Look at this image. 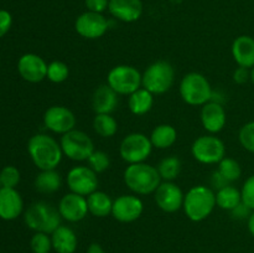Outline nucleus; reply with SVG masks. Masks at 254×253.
<instances>
[{
  "instance_id": "b1692460",
  "label": "nucleus",
  "mask_w": 254,
  "mask_h": 253,
  "mask_svg": "<svg viewBox=\"0 0 254 253\" xmlns=\"http://www.w3.org/2000/svg\"><path fill=\"white\" fill-rule=\"evenodd\" d=\"M61 185L62 178L56 169L41 170V173L37 174L36 179H35V189L44 195L57 192L61 189Z\"/></svg>"
},
{
  "instance_id": "f704fd0d",
  "label": "nucleus",
  "mask_w": 254,
  "mask_h": 253,
  "mask_svg": "<svg viewBox=\"0 0 254 253\" xmlns=\"http://www.w3.org/2000/svg\"><path fill=\"white\" fill-rule=\"evenodd\" d=\"M238 139L246 150L254 154V121L248 122L240 129Z\"/></svg>"
},
{
  "instance_id": "4c0bfd02",
  "label": "nucleus",
  "mask_w": 254,
  "mask_h": 253,
  "mask_svg": "<svg viewBox=\"0 0 254 253\" xmlns=\"http://www.w3.org/2000/svg\"><path fill=\"white\" fill-rule=\"evenodd\" d=\"M84 4H86L88 11L102 14V12L108 9L109 0H84Z\"/></svg>"
},
{
  "instance_id": "72a5a7b5",
  "label": "nucleus",
  "mask_w": 254,
  "mask_h": 253,
  "mask_svg": "<svg viewBox=\"0 0 254 253\" xmlns=\"http://www.w3.org/2000/svg\"><path fill=\"white\" fill-rule=\"evenodd\" d=\"M30 247L34 253H50L52 248V241L49 233L36 232L30 241Z\"/></svg>"
},
{
  "instance_id": "c9c22d12",
  "label": "nucleus",
  "mask_w": 254,
  "mask_h": 253,
  "mask_svg": "<svg viewBox=\"0 0 254 253\" xmlns=\"http://www.w3.org/2000/svg\"><path fill=\"white\" fill-rule=\"evenodd\" d=\"M0 183L1 188L15 189V186L20 183V171L15 166H5L0 171Z\"/></svg>"
},
{
  "instance_id": "a878e982",
  "label": "nucleus",
  "mask_w": 254,
  "mask_h": 253,
  "mask_svg": "<svg viewBox=\"0 0 254 253\" xmlns=\"http://www.w3.org/2000/svg\"><path fill=\"white\" fill-rule=\"evenodd\" d=\"M153 104L154 94L143 87L131 93L128 99L129 109L135 116H144L148 112H150V109L153 108Z\"/></svg>"
},
{
  "instance_id": "6e6552de",
  "label": "nucleus",
  "mask_w": 254,
  "mask_h": 253,
  "mask_svg": "<svg viewBox=\"0 0 254 253\" xmlns=\"http://www.w3.org/2000/svg\"><path fill=\"white\" fill-rule=\"evenodd\" d=\"M62 153L67 158L74 161H84L93 153L94 143L91 136L82 130H73L64 134L60 140Z\"/></svg>"
},
{
  "instance_id": "e433bc0d",
  "label": "nucleus",
  "mask_w": 254,
  "mask_h": 253,
  "mask_svg": "<svg viewBox=\"0 0 254 253\" xmlns=\"http://www.w3.org/2000/svg\"><path fill=\"white\" fill-rule=\"evenodd\" d=\"M241 195H242V202L254 211V175H251L245 181Z\"/></svg>"
},
{
  "instance_id": "cd10ccee",
  "label": "nucleus",
  "mask_w": 254,
  "mask_h": 253,
  "mask_svg": "<svg viewBox=\"0 0 254 253\" xmlns=\"http://www.w3.org/2000/svg\"><path fill=\"white\" fill-rule=\"evenodd\" d=\"M242 202L241 190L232 185H227L216 192V205L226 211H232Z\"/></svg>"
},
{
  "instance_id": "39448f33",
  "label": "nucleus",
  "mask_w": 254,
  "mask_h": 253,
  "mask_svg": "<svg viewBox=\"0 0 254 253\" xmlns=\"http://www.w3.org/2000/svg\"><path fill=\"white\" fill-rule=\"evenodd\" d=\"M175 82V69L168 61H156L144 71L141 87L153 94H164Z\"/></svg>"
},
{
  "instance_id": "58836bf2",
  "label": "nucleus",
  "mask_w": 254,
  "mask_h": 253,
  "mask_svg": "<svg viewBox=\"0 0 254 253\" xmlns=\"http://www.w3.org/2000/svg\"><path fill=\"white\" fill-rule=\"evenodd\" d=\"M12 24V17L6 10H0V39L10 30Z\"/></svg>"
},
{
  "instance_id": "aec40b11",
  "label": "nucleus",
  "mask_w": 254,
  "mask_h": 253,
  "mask_svg": "<svg viewBox=\"0 0 254 253\" xmlns=\"http://www.w3.org/2000/svg\"><path fill=\"white\" fill-rule=\"evenodd\" d=\"M108 10L116 19L124 22H134L143 14L141 0H109Z\"/></svg>"
},
{
  "instance_id": "f8f14e48",
  "label": "nucleus",
  "mask_w": 254,
  "mask_h": 253,
  "mask_svg": "<svg viewBox=\"0 0 254 253\" xmlns=\"http://www.w3.org/2000/svg\"><path fill=\"white\" fill-rule=\"evenodd\" d=\"M76 116L71 109L64 106H52L45 112L44 124L49 130L56 134L68 133L76 126Z\"/></svg>"
},
{
  "instance_id": "f03ea898",
  "label": "nucleus",
  "mask_w": 254,
  "mask_h": 253,
  "mask_svg": "<svg viewBox=\"0 0 254 253\" xmlns=\"http://www.w3.org/2000/svg\"><path fill=\"white\" fill-rule=\"evenodd\" d=\"M124 183L136 195H150L161 184V176L158 169L145 163L130 164L124 170Z\"/></svg>"
},
{
  "instance_id": "4468645a",
  "label": "nucleus",
  "mask_w": 254,
  "mask_h": 253,
  "mask_svg": "<svg viewBox=\"0 0 254 253\" xmlns=\"http://www.w3.org/2000/svg\"><path fill=\"white\" fill-rule=\"evenodd\" d=\"M156 205L164 212L174 213L183 208L184 195L183 190L173 181H161L159 188L154 192Z\"/></svg>"
},
{
  "instance_id": "37998d69",
  "label": "nucleus",
  "mask_w": 254,
  "mask_h": 253,
  "mask_svg": "<svg viewBox=\"0 0 254 253\" xmlns=\"http://www.w3.org/2000/svg\"><path fill=\"white\" fill-rule=\"evenodd\" d=\"M86 253H106V251L103 250L101 245L98 243H92L89 245V247L87 248V252Z\"/></svg>"
},
{
  "instance_id": "49530a36",
  "label": "nucleus",
  "mask_w": 254,
  "mask_h": 253,
  "mask_svg": "<svg viewBox=\"0 0 254 253\" xmlns=\"http://www.w3.org/2000/svg\"><path fill=\"white\" fill-rule=\"evenodd\" d=\"M0 189H1V183H0Z\"/></svg>"
},
{
  "instance_id": "a18cd8bd",
  "label": "nucleus",
  "mask_w": 254,
  "mask_h": 253,
  "mask_svg": "<svg viewBox=\"0 0 254 253\" xmlns=\"http://www.w3.org/2000/svg\"><path fill=\"white\" fill-rule=\"evenodd\" d=\"M251 81H252V83L254 84V67L251 68Z\"/></svg>"
},
{
  "instance_id": "bb28decb",
  "label": "nucleus",
  "mask_w": 254,
  "mask_h": 253,
  "mask_svg": "<svg viewBox=\"0 0 254 253\" xmlns=\"http://www.w3.org/2000/svg\"><path fill=\"white\" fill-rule=\"evenodd\" d=\"M149 138L154 148L168 149L178 140V131L170 124H160L153 129Z\"/></svg>"
},
{
  "instance_id": "412c9836",
  "label": "nucleus",
  "mask_w": 254,
  "mask_h": 253,
  "mask_svg": "<svg viewBox=\"0 0 254 253\" xmlns=\"http://www.w3.org/2000/svg\"><path fill=\"white\" fill-rule=\"evenodd\" d=\"M232 56L240 67L253 68L254 67V39L248 35L236 37L232 44Z\"/></svg>"
},
{
  "instance_id": "4be33fe9",
  "label": "nucleus",
  "mask_w": 254,
  "mask_h": 253,
  "mask_svg": "<svg viewBox=\"0 0 254 253\" xmlns=\"http://www.w3.org/2000/svg\"><path fill=\"white\" fill-rule=\"evenodd\" d=\"M118 96L108 84H101L92 96V108L96 114H112L118 106Z\"/></svg>"
},
{
  "instance_id": "5701e85b",
  "label": "nucleus",
  "mask_w": 254,
  "mask_h": 253,
  "mask_svg": "<svg viewBox=\"0 0 254 253\" xmlns=\"http://www.w3.org/2000/svg\"><path fill=\"white\" fill-rule=\"evenodd\" d=\"M52 248L56 253H74L78 240L72 228L68 226H60L51 233Z\"/></svg>"
},
{
  "instance_id": "2eb2a0df",
  "label": "nucleus",
  "mask_w": 254,
  "mask_h": 253,
  "mask_svg": "<svg viewBox=\"0 0 254 253\" xmlns=\"http://www.w3.org/2000/svg\"><path fill=\"white\" fill-rule=\"evenodd\" d=\"M144 211L143 201L135 195H122L113 201L112 216L123 223L134 222Z\"/></svg>"
},
{
  "instance_id": "f257e3e1",
  "label": "nucleus",
  "mask_w": 254,
  "mask_h": 253,
  "mask_svg": "<svg viewBox=\"0 0 254 253\" xmlns=\"http://www.w3.org/2000/svg\"><path fill=\"white\" fill-rule=\"evenodd\" d=\"M27 151L32 163L40 170H52L62 160L61 145L59 141L47 134H35L27 143Z\"/></svg>"
},
{
  "instance_id": "1a4fd4ad",
  "label": "nucleus",
  "mask_w": 254,
  "mask_h": 253,
  "mask_svg": "<svg viewBox=\"0 0 254 253\" xmlns=\"http://www.w3.org/2000/svg\"><path fill=\"white\" fill-rule=\"evenodd\" d=\"M191 154L201 164H218L226 156V145L213 134L201 135L192 143Z\"/></svg>"
},
{
  "instance_id": "c756f323",
  "label": "nucleus",
  "mask_w": 254,
  "mask_h": 253,
  "mask_svg": "<svg viewBox=\"0 0 254 253\" xmlns=\"http://www.w3.org/2000/svg\"><path fill=\"white\" fill-rule=\"evenodd\" d=\"M156 169L160 174L161 180L174 181L181 171V160L175 155L166 156L159 163Z\"/></svg>"
},
{
  "instance_id": "0eeeda50",
  "label": "nucleus",
  "mask_w": 254,
  "mask_h": 253,
  "mask_svg": "<svg viewBox=\"0 0 254 253\" xmlns=\"http://www.w3.org/2000/svg\"><path fill=\"white\" fill-rule=\"evenodd\" d=\"M143 74L133 66L119 64L108 72L107 84L122 96H130L139 88H141Z\"/></svg>"
},
{
  "instance_id": "7ed1b4c3",
  "label": "nucleus",
  "mask_w": 254,
  "mask_h": 253,
  "mask_svg": "<svg viewBox=\"0 0 254 253\" xmlns=\"http://www.w3.org/2000/svg\"><path fill=\"white\" fill-rule=\"evenodd\" d=\"M216 206V193L205 185L191 188L184 198L183 208L185 215L193 222L206 220Z\"/></svg>"
},
{
  "instance_id": "2f4dec72",
  "label": "nucleus",
  "mask_w": 254,
  "mask_h": 253,
  "mask_svg": "<svg viewBox=\"0 0 254 253\" xmlns=\"http://www.w3.org/2000/svg\"><path fill=\"white\" fill-rule=\"evenodd\" d=\"M69 76V68L64 62L52 61L47 66V76L52 83H62L66 81Z\"/></svg>"
},
{
  "instance_id": "ddd939ff",
  "label": "nucleus",
  "mask_w": 254,
  "mask_h": 253,
  "mask_svg": "<svg viewBox=\"0 0 254 253\" xmlns=\"http://www.w3.org/2000/svg\"><path fill=\"white\" fill-rule=\"evenodd\" d=\"M108 20L99 12L87 11L79 15L74 22V29L79 36L96 40L103 36L108 30Z\"/></svg>"
},
{
  "instance_id": "9b49d317",
  "label": "nucleus",
  "mask_w": 254,
  "mask_h": 253,
  "mask_svg": "<svg viewBox=\"0 0 254 253\" xmlns=\"http://www.w3.org/2000/svg\"><path fill=\"white\" fill-rule=\"evenodd\" d=\"M67 186L71 192L82 196H89L97 191L98 188V176L89 166H74L67 173Z\"/></svg>"
},
{
  "instance_id": "9d476101",
  "label": "nucleus",
  "mask_w": 254,
  "mask_h": 253,
  "mask_svg": "<svg viewBox=\"0 0 254 253\" xmlns=\"http://www.w3.org/2000/svg\"><path fill=\"white\" fill-rule=\"evenodd\" d=\"M153 148L150 138L145 134L131 133L122 140L119 154L122 159L130 165V164L144 163L151 154Z\"/></svg>"
},
{
  "instance_id": "6ab92c4d",
  "label": "nucleus",
  "mask_w": 254,
  "mask_h": 253,
  "mask_svg": "<svg viewBox=\"0 0 254 253\" xmlns=\"http://www.w3.org/2000/svg\"><path fill=\"white\" fill-rule=\"evenodd\" d=\"M24 210L21 195L15 189H0V218L11 221L19 217Z\"/></svg>"
},
{
  "instance_id": "a19ab883",
  "label": "nucleus",
  "mask_w": 254,
  "mask_h": 253,
  "mask_svg": "<svg viewBox=\"0 0 254 253\" xmlns=\"http://www.w3.org/2000/svg\"><path fill=\"white\" fill-rule=\"evenodd\" d=\"M230 212L233 218H237V220H245V218L250 217L251 213H252V210H251L248 206H246L243 202H241L237 207H235L232 211H230Z\"/></svg>"
},
{
  "instance_id": "473e14b6",
  "label": "nucleus",
  "mask_w": 254,
  "mask_h": 253,
  "mask_svg": "<svg viewBox=\"0 0 254 253\" xmlns=\"http://www.w3.org/2000/svg\"><path fill=\"white\" fill-rule=\"evenodd\" d=\"M88 166L97 174L104 173L111 165V159L106 151L94 150L88 159Z\"/></svg>"
},
{
  "instance_id": "ea45409f",
  "label": "nucleus",
  "mask_w": 254,
  "mask_h": 253,
  "mask_svg": "<svg viewBox=\"0 0 254 253\" xmlns=\"http://www.w3.org/2000/svg\"><path fill=\"white\" fill-rule=\"evenodd\" d=\"M251 79V69L246 67H240L235 69L233 72V81L237 84H245Z\"/></svg>"
},
{
  "instance_id": "7c9ffc66",
  "label": "nucleus",
  "mask_w": 254,
  "mask_h": 253,
  "mask_svg": "<svg viewBox=\"0 0 254 253\" xmlns=\"http://www.w3.org/2000/svg\"><path fill=\"white\" fill-rule=\"evenodd\" d=\"M217 170L230 184L238 180L242 175V168H241L240 163L233 158H228V156H225L218 163Z\"/></svg>"
},
{
  "instance_id": "423d86ee",
  "label": "nucleus",
  "mask_w": 254,
  "mask_h": 253,
  "mask_svg": "<svg viewBox=\"0 0 254 253\" xmlns=\"http://www.w3.org/2000/svg\"><path fill=\"white\" fill-rule=\"evenodd\" d=\"M212 87L203 74L190 72L180 82V96L189 106H203L212 98Z\"/></svg>"
},
{
  "instance_id": "a211bd4d",
  "label": "nucleus",
  "mask_w": 254,
  "mask_h": 253,
  "mask_svg": "<svg viewBox=\"0 0 254 253\" xmlns=\"http://www.w3.org/2000/svg\"><path fill=\"white\" fill-rule=\"evenodd\" d=\"M227 114L221 103L210 101L201 109V123L210 134L220 133L226 126Z\"/></svg>"
},
{
  "instance_id": "f3484780",
  "label": "nucleus",
  "mask_w": 254,
  "mask_h": 253,
  "mask_svg": "<svg viewBox=\"0 0 254 253\" xmlns=\"http://www.w3.org/2000/svg\"><path fill=\"white\" fill-rule=\"evenodd\" d=\"M47 66L42 57L36 54H25L17 62V71L20 76L27 82L39 83L47 76Z\"/></svg>"
},
{
  "instance_id": "393cba45",
  "label": "nucleus",
  "mask_w": 254,
  "mask_h": 253,
  "mask_svg": "<svg viewBox=\"0 0 254 253\" xmlns=\"http://www.w3.org/2000/svg\"><path fill=\"white\" fill-rule=\"evenodd\" d=\"M87 203H88L89 213L96 217H107L108 215H112L113 200L104 191L97 190L87 196Z\"/></svg>"
},
{
  "instance_id": "c85d7f7f",
  "label": "nucleus",
  "mask_w": 254,
  "mask_h": 253,
  "mask_svg": "<svg viewBox=\"0 0 254 253\" xmlns=\"http://www.w3.org/2000/svg\"><path fill=\"white\" fill-rule=\"evenodd\" d=\"M93 129L102 138H111L118 131V123L112 114H96L93 119Z\"/></svg>"
},
{
  "instance_id": "79ce46f5",
  "label": "nucleus",
  "mask_w": 254,
  "mask_h": 253,
  "mask_svg": "<svg viewBox=\"0 0 254 253\" xmlns=\"http://www.w3.org/2000/svg\"><path fill=\"white\" fill-rule=\"evenodd\" d=\"M211 184H212L213 188L217 189V190H220V189L230 185V183H228V181L226 180V179L223 178L220 173H218V170L213 171L212 173V176H211Z\"/></svg>"
},
{
  "instance_id": "dca6fc26",
  "label": "nucleus",
  "mask_w": 254,
  "mask_h": 253,
  "mask_svg": "<svg viewBox=\"0 0 254 253\" xmlns=\"http://www.w3.org/2000/svg\"><path fill=\"white\" fill-rule=\"evenodd\" d=\"M59 212L68 222H79L88 215V203L86 196L69 192L62 196L59 203Z\"/></svg>"
},
{
  "instance_id": "c03bdc74",
  "label": "nucleus",
  "mask_w": 254,
  "mask_h": 253,
  "mask_svg": "<svg viewBox=\"0 0 254 253\" xmlns=\"http://www.w3.org/2000/svg\"><path fill=\"white\" fill-rule=\"evenodd\" d=\"M248 230H250L251 235L254 237V211H252L251 216L248 217Z\"/></svg>"
},
{
  "instance_id": "20e7f679",
  "label": "nucleus",
  "mask_w": 254,
  "mask_h": 253,
  "mask_svg": "<svg viewBox=\"0 0 254 253\" xmlns=\"http://www.w3.org/2000/svg\"><path fill=\"white\" fill-rule=\"evenodd\" d=\"M25 223L35 232H44L51 235L61 226V215L59 208L45 201H36L31 203L25 211Z\"/></svg>"
}]
</instances>
